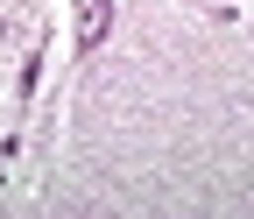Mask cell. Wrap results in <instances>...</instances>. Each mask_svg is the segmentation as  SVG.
I'll return each instance as SVG.
<instances>
[{"label":"cell","mask_w":254,"mask_h":219,"mask_svg":"<svg viewBox=\"0 0 254 219\" xmlns=\"http://www.w3.org/2000/svg\"><path fill=\"white\" fill-rule=\"evenodd\" d=\"M71 7H78V36H71V57L85 64V57H92V50H99V43L113 36V0H71Z\"/></svg>","instance_id":"1"}]
</instances>
